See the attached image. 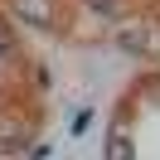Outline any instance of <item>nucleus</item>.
Wrapping results in <instances>:
<instances>
[{
	"instance_id": "5",
	"label": "nucleus",
	"mask_w": 160,
	"mask_h": 160,
	"mask_svg": "<svg viewBox=\"0 0 160 160\" xmlns=\"http://www.w3.org/2000/svg\"><path fill=\"white\" fill-rule=\"evenodd\" d=\"M92 5H97V10H112V0H92Z\"/></svg>"
},
{
	"instance_id": "4",
	"label": "nucleus",
	"mask_w": 160,
	"mask_h": 160,
	"mask_svg": "<svg viewBox=\"0 0 160 160\" xmlns=\"http://www.w3.org/2000/svg\"><path fill=\"white\" fill-rule=\"evenodd\" d=\"M121 44H126V49H141L146 39H141V29H126V34H121Z\"/></svg>"
},
{
	"instance_id": "2",
	"label": "nucleus",
	"mask_w": 160,
	"mask_h": 160,
	"mask_svg": "<svg viewBox=\"0 0 160 160\" xmlns=\"http://www.w3.org/2000/svg\"><path fill=\"white\" fill-rule=\"evenodd\" d=\"M10 53H15V39H10V29H5V20H0V63H10Z\"/></svg>"
},
{
	"instance_id": "3",
	"label": "nucleus",
	"mask_w": 160,
	"mask_h": 160,
	"mask_svg": "<svg viewBox=\"0 0 160 160\" xmlns=\"http://www.w3.org/2000/svg\"><path fill=\"white\" fill-rule=\"evenodd\" d=\"M107 155H112V160H121V155H131V146H126V141H121V136H112V146H107Z\"/></svg>"
},
{
	"instance_id": "1",
	"label": "nucleus",
	"mask_w": 160,
	"mask_h": 160,
	"mask_svg": "<svg viewBox=\"0 0 160 160\" xmlns=\"http://www.w3.org/2000/svg\"><path fill=\"white\" fill-rule=\"evenodd\" d=\"M15 15H20V20H29L34 29H49V24H53V15H49V5H44V0H15Z\"/></svg>"
}]
</instances>
